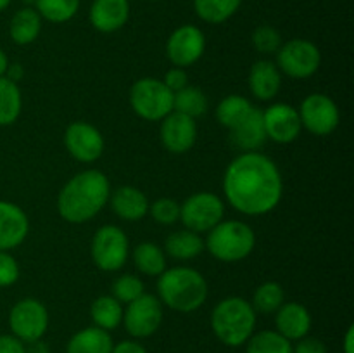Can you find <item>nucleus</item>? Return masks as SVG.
<instances>
[{
  "label": "nucleus",
  "instance_id": "1",
  "mask_svg": "<svg viewBox=\"0 0 354 353\" xmlns=\"http://www.w3.org/2000/svg\"><path fill=\"white\" fill-rule=\"evenodd\" d=\"M279 166L258 151L242 152L227 166L223 192L232 208L244 215H266L282 199Z\"/></svg>",
  "mask_w": 354,
  "mask_h": 353
},
{
  "label": "nucleus",
  "instance_id": "28",
  "mask_svg": "<svg viewBox=\"0 0 354 353\" xmlns=\"http://www.w3.org/2000/svg\"><path fill=\"white\" fill-rule=\"evenodd\" d=\"M241 6L242 0H194L196 14L209 24L225 23L237 12Z\"/></svg>",
  "mask_w": 354,
  "mask_h": 353
},
{
  "label": "nucleus",
  "instance_id": "15",
  "mask_svg": "<svg viewBox=\"0 0 354 353\" xmlns=\"http://www.w3.org/2000/svg\"><path fill=\"white\" fill-rule=\"evenodd\" d=\"M263 121H265L266 137L279 144L294 142L299 137L301 128H303L296 107L283 102L272 104L268 109L263 111Z\"/></svg>",
  "mask_w": 354,
  "mask_h": 353
},
{
  "label": "nucleus",
  "instance_id": "9",
  "mask_svg": "<svg viewBox=\"0 0 354 353\" xmlns=\"http://www.w3.org/2000/svg\"><path fill=\"white\" fill-rule=\"evenodd\" d=\"M225 215V204L216 194L197 192L192 194L180 206V220L189 230L209 232L214 225L221 221Z\"/></svg>",
  "mask_w": 354,
  "mask_h": 353
},
{
  "label": "nucleus",
  "instance_id": "11",
  "mask_svg": "<svg viewBox=\"0 0 354 353\" xmlns=\"http://www.w3.org/2000/svg\"><path fill=\"white\" fill-rule=\"evenodd\" d=\"M123 322L128 334L137 339L149 338L154 334L162 322V307L154 294H142L135 301L128 303L123 311Z\"/></svg>",
  "mask_w": 354,
  "mask_h": 353
},
{
  "label": "nucleus",
  "instance_id": "21",
  "mask_svg": "<svg viewBox=\"0 0 354 353\" xmlns=\"http://www.w3.org/2000/svg\"><path fill=\"white\" fill-rule=\"evenodd\" d=\"M282 73L272 61H258L249 71V89L259 100H270L280 92Z\"/></svg>",
  "mask_w": 354,
  "mask_h": 353
},
{
  "label": "nucleus",
  "instance_id": "7",
  "mask_svg": "<svg viewBox=\"0 0 354 353\" xmlns=\"http://www.w3.org/2000/svg\"><path fill=\"white\" fill-rule=\"evenodd\" d=\"M322 54L317 45L304 38H292L277 51V68L290 78L306 80L318 71Z\"/></svg>",
  "mask_w": 354,
  "mask_h": 353
},
{
  "label": "nucleus",
  "instance_id": "44",
  "mask_svg": "<svg viewBox=\"0 0 354 353\" xmlns=\"http://www.w3.org/2000/svg\"><path fill=\"white\" fill-rule=\"evenodd\" d=\"M342 348H344V353H354V327L349 325L348 332L344 336V341H342Z\"/></svg>",
  "mask_w": 354,
  "mask_h": 353
},
{
  "label": "nucleus",
  "instance_id": "3",
  "mask_svg": "<svg viewBox=\"0 0 354 353\" xmlns=\"http://www.w3.org/2000/svg\"><path fill=\"white\" fill-rule=\"evenodd\" d=\"M159 301L175 311L190 314L204 305L207 284L203 273L190 266H175L165 270L158 280Z\"/></svg>",
  "mask_w": 354,
  "mask_h": 353
},
{
  "label": "nucleus",
  "instance_id": "22",
  "mask_svg": "<svg viewBox=\"0 0 354 353\" xmlns=\"http://www.w3.org/2000/svg\"><path fill=\"white\" fill-rule=\"evenodd\" d=\"M111 197V206L114 213L128 221H138L147 215L149 199L140 189L131 185H123L116 189Z\"/></svg>",
  "mask_w": 354,
  "mask_h": 353
},
{
  "label": "nucleus",
  "instance_id": "36",
  "mask_svg": "<svg viewBox=\"0 0 354 353\" xmlns=\"http://www.w3.org/2000/svg\"><path fill=\"white\" fill-rule=\"evenodd\" d=\"M252 45L261 54H277L282 45V37H280L279 30L268 26V24H263L252 31Z\"/></svg>",
  "mask_w": 354,
  "mask_h": 353
},
{
  "label": "nucleus",
  "instance_id": "18",
  "mask_svg": "<svg viewBox=\"0 0 354 353\" xmlns=\"http://www.w3.org/2000/svg\"><path fill=\"white\" fill-rule=\"evenodd\" d=\"M88 17L97 31L113 33L127 24L130 17V2L128 0H93Z\"/></svg>",
  "mask_w": 354,
  "mask_h": 353
},
{
  "label": "nucleus",
  "instance_id": "16",
  "mask_svg": "<svg viewBox=\"0 0 354 353\" xmlns=\"http://www.w3.org/2000/svg\"><path fill=\"white\" fill-rule=\"evenodd\" d=\"M161 141L165 147L175 154L190 151L197 141L196 120L187 114L171 111L168 116L162 118Z\"/></svg>",
  "mask_w": 354,
  "mask_h": 353
},
{
  "label": "nucleus",
  "instance_id": "29",
  "mask_svg": "<svg viewBox=\"0 0 354 353\" xmlns=\"http://www.w3.org/2000/svg\"><path fill=\"white\" fill-rule=\"evenodd\" d=\"M133 263L145 275H161L166 270V258L162 249L154 242H140L133 251Z\"/></svg>",
  "mask_w": 354,
  "mask_h": 353
},
{
  "label": "nucleus",
  "instance_id": "38",
  "mask_svg": "<svg viewBox=\"0 0 354 353\" xmlns=\"http://www.w3.org/2000/svg\"><path fill=\"white\" fill-rule=\"evenodd\" d=\"M19 279V265L7 251H0V287L12 286Z\"/></svg>",
  "mask_w": 354,
  "mask_h": 353
},
{
  "label": "nucleus",
  "instance_id": "39",
  "mask_svg": "<svg viewBox=\"0 0 354 353\" xmlns=\"http://www.w3.org/2000/svg\"><path fill=\"white\" fill-rule=\"evenodd\" d=\"M162 83H165L173 93H175L189 85V75H187V71L183 68H176L175 66V68H171L168 73H166Z\"/></svg>",
  "mask_w": 354,
  "mask_h": 353
},
{
  "label": "nucleus",
  "instance_id": "34",
  "mask_svg": "<svg viewBox=\"0 0 354 353\" xmlns=\"http://www.w3.org/2000/svg\"><path fill=\"white\" fill-rule=\"evenodd\" d=\"M252 109V104L242 96H228L218 104L216 118L225 128H234L249 111Z\"/></svg>",
  "mask_w": 354,
  "mask_h": 353
},
{
  "label": "nucleus",
  "instance_id": "35",
  "mask_svg": "<svg viewBox=\"0 0 354 353\" xmlns=\"http://www.w3.org/2000/svg\"><path fill=\"white\" fill-rule=\"evenodd\" d=\"M144 294V282L135 275H121L113 284V296L120 303H131Z\"/></svg>",
  "mask_w": 354,
  "mask_h": 353
},
{
  "label": "nucleus",
  "instance_id": "26",
  "mask_svg": "<svg viewBox=\"0 0 354 353\" xmlns=\"http://www.w3.org/2000/svg\"><path fill=\"white\" fill-rule=\"evenodd\" d=\"M90 315L95 327L109 332L123 322V307L114 296H99L90 307Z\"/></svg>",
  "mask_w": 354,
  "mask_h": 353
},
{
  "label": "nucleus",
  "instance_id": "2",
  "mask_svg": "<svg viewBox=\"0 0 354 353\" xmlns=\"http://www.w3.org/2000/svg\"><path fill=\"white\" fill-rule=\"evenodd\" d=\"M109 196L107 176L99 170H85L73 176L59 192V215L69 224H85L106 206Z\"/></svg>",
  "mask_w": 354,
  "mask_h": 353
},
{
  "label": "nucleus",
  "instance_id": "46",
  "mask_svg": "<svg viewBox=\"0 0 354 353\" xmlns=\"http://www.w3.org/2000/svg\"><path fill=\"white\" fill-rule=\"evenodd\" d=\"M10 3V0H0V12H2L3 9H7V6Z\"/></svg>",
  "mask_w": 354,
  "mask_h": 353
},
{
  "label": "nucleus",
  "instance_id": "33",
  "mask_svg": "<svg viewBox=\"0 0 354 353\" xmlns=\"http://www.w3.org/2000/svg\"><path fill=\"white\" fill-rule=\"evenodd\" d=\"M286 303V293L279 282H265L254 291L252 296V308L256 314H275Z\"/></svg>",
  "mask_w": 354,
  "mask_h": 353
},
{
  "label": "nucleus",
  "instance_id": "20",
  "mask_svg": "<svg viewBox=\"0 0 354 353\" xmlns=\"http://www.w3.org/2000/svg\"><path fill=\"white\" fill-rule=\"evenodd\" d=\"M277 332L289 341H299L311 329V315L306 307L299 303H283L275 311Z\"/></svg>",
  "mask_w": 354,
  "mask_h": 353
},
{
  "label": "nucleus",
  "instance_id": "32",
  "mask_svg": "<svg viewBox=\"0 0 354 353\" xmlns=\"http://www.w3.org/2000/svg\"><path fill=\"white\" fill-rule=\"evenodd\" d=\"M35 6L40 17L59 24L75 17L80 9V0H35Z\"/></svg>",
  "mask_w": 354,
  "mask_h": 353
},
{
  "label": "nucleus",
  "instance_id": "45",
  "mask_svg": "<svg viewBox=\"0 0 354 353\" xmlns=\"http://www.w3.org/2000/svg\"><path fill=\"white\" fill-rule=\"evenodd\" d=\"M7 69H9V59H7L6 52L0 48V76H3L7 73Z\"/></svg>",
  "mask_w": 354,
  "mask_h": 353
},
{
  "label": "nucleus",
  "instance_id": "17",
  "mask_svg": "<svg viewBox=\"0 0 354 353\" xmlns=\"http://www.w3.org/2000/svg\"><path fill=\"white\" fill-rule=\"evenodd\" d=\"M30 221L17 204L0 201V251L17 248L26 239Z\"/></svg>",
  "mask_w": 354,
  "mask_h": 353
},
{
  "label": "nucleus",
  "instance_id": "47",
  "mask_svg": "<svg viewBox=\"0 0 354 353\" xmlns=\"http://www.w3.org/2000/svg\"><path fill=\"white\" fill-rule=\"evenodd\" d=\"M151 2H158V0H151Z\"/></svg>",
  "mask_w": 354,
  "mask_h": 353
},
{
  "label": "nucleus",
  "instance_id": "42",
  "mask_svg": "<svg viewBox=\"0 0 354 353\" xmlns=\"http://www.w3.org/2000/svg\"><path fill=\"white\" fill-rule=\"evenodd\" d=\"M111 353H147V350H145L140 343L131 341V339H124V341L114 345Z\"/></svg>",
  "mask_w": 354,
  "mask_h": 353
},
{
  "label": "nucleus",
  "instance_id": "12",
  "mask_svg": "<svg viewBox=\"0 0 354 353\" xmlns=\"http://www.w3.org/2000/svg\"><path fill=\"white\" fill-rule=\"evenodd\" d=\"M301 125L318 137L330 135L339 127L341 114L334 100L325 93H311L299 107Z\"/></svg>",
  "mask_w": 354,
  "mask_h": 353
},
{
  "label": "nucleus",
  "instance_id": "43",
  "mask_svg": "<svg viewBox=\"0 0 354 353\" xmlns=\"http://www.w3.org/2000/svg\"><path fill=\"white\" fill-rule=\"evenodd\" d=\"M26 353H50V350H48L47 343L37 339V341L26 343Z\"/></svg>",
  "mask_w": 354,
  "mask_h": 353
},
{
  "label": "nucleus",
  "instance_id": "14",
  "mask_svg": "<svg viewBox=\"0 0 354 353\" xmlns=\"http://www.w3.org/2000/svg\"><path fill=\"white\" fill-rule=\"evenodd\" d=\"M64 144L69 154L82 163H92L104 152V138L95 127L85 121H75L68 127Z\"/></svg>",
  "mask_w": 354,
  "mask_h": 353
},
{
  "label": "nucleus",
  "instance_id": "8",
  "mask_svg": "<svg viewBox=\"0 0 354 353\" xmlns=\"http://www.w3.org/2000/svg\"><path fill=\"white\" fill-rule=\"evenodd\" d=\"M93 263L104 272H116L128 260V237L116 225H104L92 239Z\"/></svg>",
  "mask_w": 354,
  "mask_h": 353
},
{
  "label": "nucleus",
  "instance_id": "19",
  "mask_svg": "<svg viewBox=\"0 0 354 353\" xmlns=\"http://www.w3.org/2000/svg\"><path fill=\"white\" fill-rule=\"evenodd\" d=\"M230 138L239 149H244L245 152L261 147L268 138L263 121V111L252 106V109L234 128H230Z\"/></svg>",
  "mask_w": 354,
  "mask_h": 353
},
{
  "label": "nucleus",
  "instance_id": "27",
  "mask_svg": "<svg viewBox=\"0 0 354 353\" xmlns=\"http://www.w3.org/2000/svg\"><path fill=\"white\" fill-rule=\"evenodd\" d=\"M23 97L16 82L0 76V127L12 125L19 118Z\"/></svg>",
  "mask_w": 354,
  "mask_h": 353
},
{
  "label": "nucleus",
  "instance_id": "6",
  "mask_svg": "<svg viewBox=\"0 0 354 353\" xmlns=\"http://www.w3.org/2000/svg\"><path fill=\"white\" fill-rule=\"evenodd\" d=\"M135 113L147 121H161L173 111V92L158 78H140L130 90Z\"/></svg>",
  "mask_w": 354,
  "mask_h": 353
},
{
  "label": "nucleus",
  "instance_id": "41",
  "mask_svg": "<svg viewBox=\"0 0 354 353\" xmlns=\"http://www.w3.org/2000/svg\"><path fill=\"white\" fill-rule=\"evenodd\" d=\"M0 353H26V343L14 334H0Z\"/></svg>",
  "mask_w": 354,
  "mask_h": 353
},
{
  "label": "nucleus",
  "instance_id": "30",
  "mask_svg": "<svg viewBox=\"0 0 354 353\" xmlns=\"http://www.w3.org/2000/svg\"><path fill=\"white\" fill-rule=\"evenodd\" d=\"M173 111L187 114L194 118L204 114L207 111V97L201 89L192 85H187L185 89L173 93Z\"/></svg>",
  "mask_w": 354,
  "mask_h": 353
},
{
  "label": "nucleus",
  "instance_id": "40",
  "mask_svg": "<svg viewBox=\"0 0 354 353\" xmlns=\"http://www.w3.org/2000/svg\"><path fill=\"white\" fill-rule=\"evenodd\" d=\"M292 353H327V346L318 338H301L296 346H292Z\"/></svg>",
  "mask_w": 354,
  "mask_h": 353
},
{
  "label": "nucleus",
  "instance_id": "31",
  "mask_svg": "<svg viewBox=\"0 0 354 353\" xmlns=\"http://www.w3.org/2000/svg\"><path fill=\"white\" fill-rule=\"evenodd\" d=\"M245 345V353H292V341L270 329L252 334Z\"/></svg>",
  "mask_w": 354,
  "mask_h": 353
},
{
  "label": "nucleus",
  "instance_id": "13",
  "mask_svg": "<svg viewBox=\"0 0 354 353\" xmlns=\"http://www.w3.org/2000/svg\"><path fill=\"white\" fill-rule=\"evenodd\" d=\"M204 48H206V37L203 30L194 24H183L169 35L166 54L171 64L185 69L203 57Z\"/></svg>",
  "mask_w": 354,
  "mask_h": 353
},
{
  "label": "nucleus",
  "instance_id": "25",
  "mask_svg": "<svg viewBox=\"0 0 354 353\" xmlns=\"http://www.w3.org/2000/svg\"><path fill=\"white\" fill-rule=\"evenodd\" d=\"M165 248L171 258L176 260H192L199 256L204 249V241L199 234L189 230H178L168 235L165 242Z\"/></svg>",
  "mask_w": 354,
  "mask_h": 353
},
{
  "label": "nucleus",
  "instance_id": "5",
  "mask_svg": "<svg viewBox=\"0 0 354 353\" xmlns=\"http://www.w3.org/2000/svg\"><path fill=\"white\" fill-rule=\"evenodd\" d=\"M204 246L220 262L235 263L251 255L256 246V235L244 221H220L207 232Z\"/></svg>",
  "mask_w": 354,
  "mask_h": 353
},
{
  "label": "nucleus",
  "instance_id": "10",
  "mask_svg": "<svg viewBox=\"0 0 354 353\" xmlns=\"http://www.w3.org/2000/svg\"><path fill=\"white\" fill-rule=\"evenodd\" d=\"M9 327L12 334L23 343L41 339L48 329L47 308L35 298L17 301L9 314Z\"/></svg>",
  "mask_w": 354,
  "mask_h": 353
},
{
  "label": "nucleus",
  "instance_id": "37",
  "mask_svg": "<svg viewBox=\"0 0 354 353\" xmlns=\"http://www.w3.org/2000/svg\"><path fill=\"white\" fill-rule=\"evenodd\" d=\"M149 211H151L152 218L162 225H171L180 218V204L169 197H161V199L154 201L149 206Z\"/></svg>",
  "mask_w": 354,
  "mask_h": 353
},
{
  "label": "nucleus",
  "instance_id": "4",
  "mask_svg": "<svg viewBox=\"0 0 354 353\" xmlns=\"http://www.w3.org/2000/svg\"><path fill=\"white\" fill-rule=\"evenodd\" d=\"M256 310L248 300L230 296L221 300L211 314V329L223 345L237 348L254 334Z\"/></svg>",
  "mask_w": 354,
  "mask_h": 353
},
{
  "label": "nucleus",
  "instance_id": "23",
  "mask_svg": "<svg viewBox=\"0 0 354 353\" xmlns=\"http://www.w3.org/2000/svg\"><path fill=\"white\" fill-rule=\"evenodd\" d=\"M113 338L100 327H85L71 336L66 353H111Z\"/></svg>",
  "mask_w": 354,
  "mask_h": 353
},
{
  "label": "nucleus",
  "instance_id": "24",
  "mask_svg": "<svg viewBox=\"0 0 354 353\" xmlns=\"http://www.w3.org/2000/svg\"><path fill=\"white\" fill-rule=\"evenodd\" d=\"M41 30V17L33 7H23L12 16L9 33L14 44L30 45L38 38Z\"/></svg>",
  "mask_w": 354,
  "mask_h": 353
}]
</instances>
